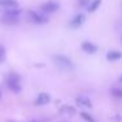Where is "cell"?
Returning a JSON list of instances; mask_svg holds the SVG:
<instances>
[{
    "instance_id": "7a4b0ae2",
    "label": "cell",
    "mask_w": 122,
    "mask_h": 122,
    "mask_svg": "<svg viewBox=\"0 0 122 122\" xmlns=\"http://www.w3.org/2000/svg\"><path fill=\"white\" fill-rule=\"evenodd\" d=\"M8 88L15 93H19L21 91V85H20V76L17 74H9L5 80Z\"/></svg>"
},
{
    "instance_id": "277c9868",
    "label": "cell",
    "mask_w": 122,
    "mask_h": 122,
    "mask_svg": "<svg viewBox=\"0 0 122 122\" xmlns=\"http://www.w3.org/2000/svg\"><path fill=\"white\" fill-rule=\"evenodd\" d=\"M59 9V3L58 1H54V0H49V1H46V3H43L42 5H41V11L43 12V13H54V12H56Z\"/></svg>"
},
{
    "instance_id": "2e32d148",
    "label": "cell",
    "mask_w": 122,
    "mask_h": 122,
    "mask_svg": "<svg viewBox=\"0 0 122 122\" xmlns=\"http://www.w3.org/2000/svg\"><path fill=\"white\" fill-rule=\"evenodd\" d=\"M5 59V50H4V47L1 45H0V63Z\"/></svg>"
},
{
    "instance_id": "4fadbf2b",
    "label": "cell",
    "mask_w": 122,
    "mask_h": 122,
    "mask_svg": "<svg viewBox=\"0 0 122 122\" xmlns=\"http://www.w3.org/2000/svg\"><path fill=\"white\" fill-rule=\"evenodd\" d=\"M100 5H101V0H93V1H91L89 5H88V12H95Z\"/></svg>"
},
{
    "instance_id": "30bf717a",
    "label": "cell",
    "mask_w": 122,
    "mask_h": 122,
    "mask_svg": "<svg viewBox=\"0 0 122 122\" xmlns=\"http://www.w3.org/2000/svg\"><path fill=\"white\" fill-rule=\"evenodd\" d=\"M50 102V96L47 93H40L36 100V105H46Z\"/></svg>"
},
{
    "instance_id": "6da1fadb",
    "label": "cell",
    "mask_w": 122,
    "mask_h": 122,
    "mask_svg": "<svg viewBox=\"0 0 122 122\" xmlns=\"http://www.w3.org/2000/svg\"><path fill=\"white\" fill-rule=\"evenodd\" d=\"M54 63L63 71H72L74 70V63L71 62V59H68L64 55H54Z\"/></svg>"
},
{
    "instance_id": "8992f818",
    "label": "cell",
    "mask_w": 122,
    "mask_h": 122,
    "mask_svg": "<svg viewBox=\"0 0 122 122\" xmlns=\"http://www.w3.org/2000/svg\"><path fill=\"white\" fill-rule=\"evenodd\" d=\"M81 50L85 51L87 54H95L97 51V46L95 43L89 42V41H85V42L81 43Z\"/></svg>"
},
{
    "instance_id": "d6986e66",
    "label": "cell",
    "mask_w": 122,
    "mask_h": 122,
    "mask_svg": "<svg viewBox=\"0 0 122 122\" xmlns=\"http://www.w3.org/2000/svg\"><path fill=\"white\" fill-rule=\"evenodd\" d=\"M119 81L122 83V74H121V76H119Z\"/></svg>"
},
{
    "instance_id": "44dd1931",
    "label": "cell",
    "mask_w": 122,
    "mask_h": 122,
    "mask_svg": "<svg viewBox=\"0 0 122 122\" xmlns=\"http://www.w3.org/2000/svg\"><path fill=\"white\" fill-rule=\"evenodd\" d=\"M0 97H1V92H0Z\"/></svg>"
},
{
    "instance_id": "e0dca14e",
    "label": "cell",
    "mask_w": 122,
    "mask_h": 122,
    "mask_svg": "<svg viewBox=\"0 0 122 122\" xmlns=\"http://www.w3.org/2000/svg\"><path fill=\"white\" fill-rule=\"evenodd\" d=\"M79 4L81 7H87L88 4H91V1H89V0H79Z\"/></svg>"
},
{
    "instance_id": "5bb4252c",
    "label": "cell",
    "mask_w": 122,
    "mask_h": 122,
    "mask_svg": "<svg viewBox=\"0 0 122 122\" xmlns=\"http://www.w3.org/2000/svg\"><path fill=\"white\" fill-rule=\"evenodd\" d=\"M112 96H114L116 98H122V88L119 87H113L110 91Z\"/></svg>"
},
{
    "instance_id": "603a6c76",
    "label": "cell",
    "mask_w": 122,
    "mask_h": 122,
    "mask_svg": "<svg viewBox=\"0 0 122 122\" xmlns=\"http://www.w3.org/2000/svg\"><path fill=\"white\" fill-rule=\"evenodd\" d=\"M121 25H122V24H121Z\"/></svg>"
},
{
    "instance_id": "3957f363",
    "label": "cell",
    "mask_w": 122,
    "mask_h": 122,
    "mask_svg": "<svg viewBox=\"0 0 122 122\" xmlns=\"http://www.w3.org/2000/svg\"><path fill=\"white\" fill-rule=\"evenodd\" d=\"M20 15H21V12L17 11V9H8L3 13L1 21L5 22V24H15V22L19 21Z\"/></svg>"
},
{
    "instance_id": "52a82bcc",
    "label": "cell",
    "mask_w": 122,
    "mask_h": 122,
    "mask_svg": "<svg viewBox=\"0 0 122 122\" xmlns=\"http://www.w3.org/2000/svg\"><path fill=\"white\" fill-rule=\"evenodd\" d=\"M84 20H85L84 15H81V13L76 15V16H75L74 19H72L71 21H70V26H71V28H79L80 25H83Z\"/></svg>"
},
{
    "instance_id": "ffe728a7",
    "label": "cell",
    "mask_w": 122,
    "mask_h": 122,
    "mask_svg": "<svg viewBox=\"0 0 122 122\" xmlns=\"http://www.w3.org/2000/svg\"><path fill=\"white\" fill-rule=\"evenodd\" d=\"M8 122H19V121H8Z\"/></svg>"
},
{
    "instance_id": "8fae6325",
    "label": "cell",
    "mask_w": 122,
    "mask_h": 122,
    "mask_svg": "<svg viewBox=\"0 0 122 122\" xmlns=\"http://www.w3.org/2000/svg\"><path fill=\"white\" fill-rule=\"evenodd\" d=\"M0 7H4V8H16L17 1L16 0H0Z\"/></svg>"
},
{
    "instance_id": "5b68a950",
    "label": "cell",
    "mask_w": 122,
    "mask_h": 122,
    "mask_svg": "<svg viewBox=\"0 0 122 122\" xmlns=\"http://www.w3.org/2000/svg\"><path fill=\"white\" fill-rule=\"evenodd\" d=\"M28 19H29V21L34 22V24H45V22L49 21V19L45 15L37 13V12H34V11H30L29 13H28Z\"/></svg>"
},
{
    "instance_id": "9c48e42d",
    "label": "cell",
    "mask_w": 122,
    "mask_h": 122,
    "mask_svg": "<svg viewBox=\"0 0 122 122\" xmlns=\"http://www.w3.org/2000/svg\"><path fill=\"white\" fill-rule=\"evenodd\" d=\"M122 58V53L118 50H110L108 51V54H106V59L110 62H114V61H119V59Z\"/></svg>"
},
{
    "instance_id": "7c38bea8",
    "label": "cell",
    "mask_w": 122,
    "mask_h": 122,
    "mask_svg": "<svg viewBox=\"0 0 122 122\" xmlns=\"http://www.w3.org/2000/svg\"><path fill=\"white\" fill-rule=\"evenodd\" d=\"M61 113L68 114V116H74V114L76 113V110H75L72 106H70V105H63V106L61 108Z\"/></svg>"
},
{
    "instance_id": "7402d4cb",
    "label": "cell",
    "mask_w": 122,
    "mask_h": 122,
    "mask_svg": "<svg viewBox=\"0 0 122 122\" xmlns=\"http://www.w3.org/2000/svg\"><path fill=\"white\" fill-rule=\"evenodd\" d=\"M62 122H67V121H62Z\"/></svg>"
},
{
    "instance_id": "ba28073f",
    "label": "cell",
    "mask_w": 122,
    "mask_h": 122,
    "mask_svg": "<svg viewBox=\"0 0 122 122\" xmlns=\"http://www.w3.org/2000/svg\"><path fill=\"white\" fill-rule=\"evenodd\" d=\"M76 104L83 108H92V101L85 96H77L76 97Z\"/></svg>"
},
{
    "instance_id": "9a60e30c",
    "label": "cell",
    "mask_w": 122,
    "mask_h": 122,
    "mask_svg": "<svg viewBox=\"0 0 122 122\" xmlns=\"http://www.w3.org/2000/svg\"><path fill=\"white\" fill-rule=\"evenodd\" d=\"M80 116H81V117H83V118H84L87 122H95V119H93V117H92V116H89L88 113H85V112H83V113L80 114Z\"/></svg>"
},
{
    "instance_id": "ac0fdd59",
    "label": "cell",
    "mask_w": 122,
    "mask_h": 122,
    "mask_svg": "<svg viewBox=\"0 0 122 122\" xmlns=\"http://www.w3.org/2000/svg\"><path fill=\"white\" fill-rule=\"evenodd\" d=\"M30 122H41V121H38V119H33V121H30Z\"/></svg>"
}]
</instances>
